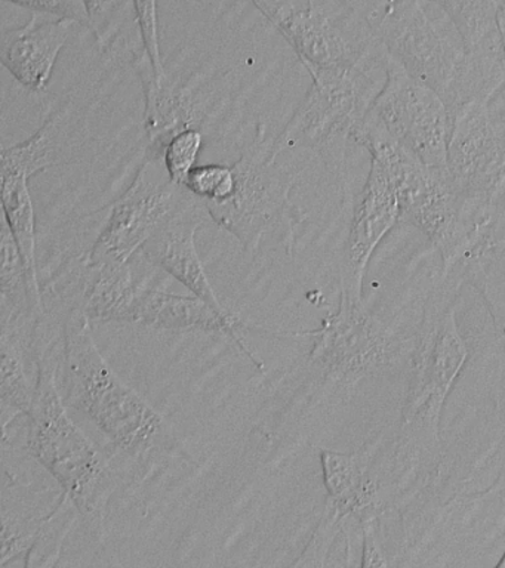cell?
<instances>
[{
    "label": "cell",
    "instance_id": "6da1fadb",
    "mask_svg": "<svg viewBox=\"0 0 505 568\" xmlns=\"http://www.w3.org/2000/svg\"><path fill=\"white\" fill-rule=\"evenodd\" d=\"M64 403L92 420L119 450L149 455L168 437L161 413L112 371L91 335L90 320L77 308L64 328Z\"/></svg>",
    "mask_w": 505,
    "mask_h": 568
},
{
    "label": "cell",
    "instance_id": "7a4b0ae2",
    "mask_svg": "<svg viewBox=\"0 0 505 568\" xmlns=\"http://www.w3.org/2000/svg\"><path fill=\"white\" fill-rule=\"evenodd\" d=\"M30 417V450L63 487L79 514L103 521L117 479L108 462L79 429L55 382V368L39 363Z\"/></svg>",
    "mask_w": 505,
    "mask_h": 568
},
{
    "label": "cell",
    "instance_id": "3957f363",
    "mask_svg": "<svg viewBox=\"0 0 505 568\" xmlns=\"http://www.w3.org/2000/svg\"><path fill=\"white\" fill-rule=\"evenodd\" d=\"M378 29L383 51L436 89L450 110L472 98L464 40L433 0H388Z\"/></svg>",
    "mask_w": 505,
    "mask_h": 568
},
{
    "label": "cell",
    "instance_id": "277c9868",
    "mask_svg": "<svg viewBox=\"0 0 505 568\" xmlns=\"http://www.w3.org/2000/svg\"><path fill=\"white\" fill-rule=\"evenodd\" d=\"M352 136L366 146L372 160H376L392 178L402 215L418 226L441 251L454 229L459 207V194L446 169L427 166L390 135L371 109L354 128Z\"/></svg>",
    "mask_w": 505,
    "mask_h": 568
},
{
    "label": "cell",
    "instance_id": "5b68a950",
    "mask_svg": "<svg viewBox=\"0 0 505 568\" xmlns=\"http://www.w3.org/2000/svg\"><path fill=\"white\" fill-rule=\"evenodd\" d=\"M281 153L261 124L254 141L233 164V194L224 202H205L212 221L232 233L246 252L259 248L290 202L300 171L279 163Z\"/></svg>",
    "mask_w": 505,
    "mask_h": 568
},
{
    "label": "cell",
    "instance_id": "8992f818",
    "mask_svg": "<svg viewBox=\"0 0 505 568\" xmlns=\"http://www.w3.org/2000/svg\"><path fill=\"white\" fill-rule=\"evenodd\" d=\"M473 97L451 111L446 171L459 197L505 202V100Z\"/></svg>",
    "mask_w": 505,
    "mask_h": 568
},
{
    "label": "cell",
    "instance_id": "52a82bcc",
    "mask_svg": "<svg viewBox=\"0 0 505 568\" xmlns=\"http://www.w3.org/2000/svg\"><path fill=\"white\" fill-rule=\"evenodd\" d=\"M365 61L363 57L353 65L309 71L312 88L276 138L279 150H317L352 136L376 97Z\"/></svg>",
    "mask_w": 505,
    "mask_h": 568
},
{
    "label": "cell",
    "instance_id": "ba28073f",
    "mask_svg": "<svg viewBox=\"0 0 505 568\" xmlns=\"http://www.w3.org/2000/svg\"><path fill=\"white\" fill-rule=\"evenodd\" d=\"M383 53L385 82L372 102V113L427 166L446 169L451 111L445 98Z\"/></svg>",
    "mask_w": 505,
    "mask_h": 568
},
{
    "label": "cell",
    "instance_id": "9c48e42d",
    "mask_svg": "<svg viewBox=\"0 0 505 568\" xmlns=\"http://www.w3.org/2000/svg\"><path fill=\"white\" fill-rule=\"evenodd\" d=\"M189 194L184 185L170 180L162 159L148 155L130 189L113 203L87 265L95 268L130 262Z\"/></svg>",
    "mask_w": 505,
    "mask_h": 568
},
{
    "label": "cell",
    "instance_id": "30bf717a",
    "mask_svg": "<svg viewBox=\"0 0 505 568\" xmlns=\"http://www.w3.org/2000/svg\"><path fill=\"white\" fill-rule=\"evenodd\" d=\"M314 345L310 363L327 379L352 385L362 377L388 366L398 353L393 333L363 305L362 297L341 288L335 313L310 333Z\"/></svg>",
    "mask_w": 505,
    "mask_h": 568
},
{
    "label": "cell",
    "instance_id": "8fae6325",
    "mask_svg": "<svg viewBox=\"0 0 505 568\" xmlns=\"http://www.w3.org/2000/svg\"><path fill=\"white\" fill-rule=\"evenodd\" d=\"M467 358V344L461 336L455 311L450 308L434 320L421 341L414 379L403 408V428L437 430L442 408Z\"/></svg>",
    "mask_w": 505,
    "mask_h": 568
},
{
    "label": "cell",
    "instance_id": "7c38bea8",
    "mask_svg": "<svg viewBox=\"0 0 505 568\" xmlns=\"http://www.w3.org/2000/svg\"><path fill=\"white\" fill-rule=\"evenodd\" d=\"M212 221L205 200L190 193L189 197L166 217L141 248V253L156 268L179 280L192 295L201 297L221 314H230L208 278L199 256L196 231Z\"/></svg>",
    "mask_w": 505,
    "mask_h": 568
},
{
    "label": "cell",
    "instance_id": "4fadbf2b",
    "mask_svg": "<svg viewBox=\"0 0 505 568\" xmlns=\"http://www.w3.org/2000/svg\"><path fill=\"white\" fill-rule=\"evenodd\" d=\"M401 215V202L392 178L376 160H371L365 189L354 209L347 255L341 274V288L350 295L362 297L363 278L371 257Z\"/></svg>",
    "mask_w": 505,
    "mask_h": 568
},
{
    "label": "cell",
    "instance_id": "5bb4252c",
    "mask_svg": "<svg viewBox=\"0 0 505 568\" xmlns=\"http://www.w3.org/2000/svg\"><path fill=\"white\" fill-rule=\"evenodd\" d=\"M454 21L468 53L472 97H494L505 83L498 29L501 0H433Z\"/></svg>",
    "mask_w": 505,
    "mask_h": 568
},
{
    "label": "cell",
    "instance_id": "9a60e30c",
    "mask_svg": "<svg viewBox=\"0 0 505 568\" xmlns=\"http://www.w3.org/2000/svg\"><path fill=\"white\" fill-rule=\"evenodd\" d=\"M33 12L20 29L6 31L2 38V64L24 88L46 92L57 58L81 22L70 18H50Z\"/></svg>",
    "mask_w": 505,
    "mask_h": 568
},
{
    "label": "cell",
    "instance_id": "2e32d148",
    "mask_svg": "<svg viewBox=\"0 0 505 568\" xmlns=\"http://www.w3.org/2000/svg\"><path fill=\"white\" fill-rule=\"evenodd\" d=\"M252 2L281 30L307 71L353 65L362 60V53L350 44L340 27L313 2L305 9L276 8L269 0Z\"/></svg>",
    "mask_w": 505,
    "mask_h": 568
},
{
    "label": "cell",
    "instance_id": "e0dca14e",
    "mask_svg": "<svg viewBox=\"0 0 505 568\" xmlns=\"http://www.w3.org/2000/svg\"><path fill=\"white\" fill-rule=\"evenodd\" d=\"M135 65L145 95L144 129L148 133V155L162 159L168 141L175 133L199 128L203 110L198 100L199 82L179 84L168 75L156 79L148 52L135 53Z\"/></svg>",
    "mask_w": 505,
    "mask_h": 568
},
{
    "label": "cell",
    "instance_id": "ac0fdd59",
    "mask_svg": "<svg viewBox=\"0 0 505 568\" xmlns=\"http://www.w3.org/2000/svg\"><path fill=\"white\" fill-rule=\"evenodd\" d=\"M153 282V274L145 275L132 306L131 323L162 331L221 333L248 353L238 333L241 320L236 315L221 314L201 297L174 295Z\"/></svg>",
    "mask_w": 505,
    "mask_h": 568
},
{
    "label": "cell",
    "instance_id": "d6986e66",
    "mask_svg": "<svg viewBox=\"0 0 505 568\" xmlns=\"http://www.w3.org/2000/svg\"><path fill=\"white\" fill-rule=\"evenodd\" d=\"M68 104L43 123V126L21 144L2 151V172L32 178L48 168L72 162L74 142L83 131L81 118Z\"/></svg>",
    "mask_w": 505,
    "mask_h": 568
},
{
    "label": "cell",
    "instance_id": "ffe728a7",
    "mask_svg": "<svg viewBox=\"0 0 505 568\" xmlns=\"http://www.w3.org/2000/svg\"><path fill=\"white\" fill-rule=\"evenodd\" d=\"M374 446L363 450L343 453L322 448L321 465L327 501L345 517L361 518L375 508L376 484L370 477Z\"/></svg>",
    "mask_w": 505,
    "mask_h": 568
},
{
    "label": "cell",
    "instance_id": "44dd1931",
    "mask_svg": "<svg viewBox=\"0 0 505 568\" xmlns=\"http://www.w3.org/2000/svg\"><path fill=\"white\" fill-rule=\"evenodd\" d=\"M134 257L123 265L88 266L92 278L83 296L82 313L95 322L131 323L132 306L143 275H137Z\"/></svg>",
    "mask_w": 505,
    "mask_h": 568
},
{
    "label": "cell",
    "instance_id": "7402d4cb",
    "mask_svg": "<svg viewBox=\"0 0 505 568\" xmlns=\"http://www.w3.org/2000/svg\"><path fill=\"white\" fill-rule=\"evenodd\" d=\"M0 283H2V327H16L19 320L42 311L41 297L34 295L28 266L8 222L3 220L0 240Z\"/></svg>",
    "mask_w": 505,
    "mask_h": 568
},
{
    "label": "cell",
    "instance_id": "603a6c76",
    "mask_svg": "<svg viewBox=\"0 0 505 568\" xmlns=\"http://www.w3.org/2000/svg\"><path fill=\"white\" fill-rule=\"evenodd\" d=\"M3 220L14 235L28 266L34 295L41 297L37 270V213L29 190V178L2 172Z\"/></svg>",
    "mask_w": 505,
    "mask_h": 568
},
{
    "label": "cell",
    "instance_id": "cb8c5ba5",
    "mask_svg": "<svg viewBox=\"0 0 505 568\" xmlns=\"http://www.w3.org/2000/svg\"><path fill=\"white\" fill-rule=\"evenodd\" d=\"M34 384L30 385L23 358L17 348L16 333L2 328V376H0V398L3 413H26L32 410Z\"/></svg>",
    "mask_w": 505,
    "mask_h": 568
},
{
    "label": "cell",
    "instance_id": "d4e9b609",
    "mask_svg": "<svg viewBox=\"0 0 505 568\" xmlns=\"http://www.w3.org/2000/svg\"><path fill=\"white\" fill-rule=\"evenodd\" d=\"M203 149V133L199 128L184 129L168 141L163 150V164L174 184L184 185L190 172L196 168Z\"/></svg>",
    "mask_w": 505,
    "mask_h": 568
},
{
    "label": "cell",
    "instance_id": "484cf974",
    "mask_svg": "<svg viewBox=\"0 0 505 568\" xmlns=\"http://www.w3.org/2000/svg\"><path fill=\"white\" fill-rule=\"evenodd\" d=\"M350 517H345L339 508L326 501L325 513L321 518V523L314 530L312 539L305 546L304 552L301 554L296 567H323L326 566V559L330 557L332 546H334L336 537L340 532H344L345 523Z\"/></svg>",
    "mask_w": 505,
    "mask_h": 568
},
{
    "label": "cell",
    "instance_id": "4316f807",
    "mask_svg": "<svg viewBox=\"0 0 505 568\" xmlns=\"http://www.w3.org/2000/svg\"><path fill=\"white\" fill-rule=\"evenodd\" d=\"M184 186L206 203L224 202L234 191L233 166H225V164L196 166L190 172Z\"/></svg>",
    "mask_w": 505,
    "mask_h": 568
},
{
    "label": "cell",
    "instance_id": "83f0119b",
    "mask_svg": "<svg viewBox=\"0 0 505 568\" xmlns=\"http://www.w3.org/2000/svg\"><path fill=\"white\" fill-rule=\"evenodd\" d=\"M144 51L152 61L158 80L166 75L163 67L161 42H159L158 0H132Z\"/></svg>",
    "mask_w": 505,
    "mask_h": 568
},
{
    "label": "cell",
    "instance_id": "f1b7e54d",
    "mask_svg": "<svg viewBox=\"0 0 505 568\" xmlns=\"http://www.w3.org/2000/svg\"><path fill=\"white\" fill-rule=\"evenodd\" d=\"M128 3L130 0H85L88 17H90L88 26L94 30L101 48H108L112 42L118 30L114 27V20Z\"/></svg>",
    "mask_w": 505,
    "mask_h": 568
},
{
    "label": "cell",
    "instance_id": "f546056e",
    "mask_svg": "<svg viewBox=\"0 0 505 568\" xmlns=\"http://www.w3.org/2000/svg\"><path fill=\"white\" fill-rule=\"evenodd\" d=\"M362 527V561L361 567H388V558L385 555L378 536V517L375 508L366 510L361 517Z\"/></svg>",
    "mask_w": 505,
    "mask_h": 568
},
{
    "label": "cell",
    "instance_id": "4dcf8cb0",
    "mask_svg": "<svg viewBox=\"0 0 505 568\" xmlns=\"http://www.w3.org/2000/svg\"><path fill=\"white\" fill-rule=\"evenodd\" d=\"M30 9L33 12L50 13V16L60 18H70L90 24L85 0H7Z\"/></svg>",
    "mask_w": 505,
    "mask_h": 568
},
{
    "label": "cell",
    "instance_id": "1f68e13d",
    "mask_svg": "<svg viewBox=\"0 0 505 568\" xmlns=\"http://www.w3.org/2000/svg\"><path fill=\"white\" fill-rule=\"evenodd\" d=\"M498 29L501 38V48H503V57L505 64V0H501L498 9Z\"/></svg>",
    "mask_w": 505,
    "mask_h": 568
},
{
    "label": "cell",
    "instance_id": "d6a6232c",
    "mask_svg": "<svg viewBox=\"0 0 505 568\" xmlns=\"http://www.w3.org/2000/svg\"><path fill=\"white\" fill-rule=\"evenodd\" d=\"M498 567H505V549H504L503 557H501V561L498 562Z\"/></svg>",
    "mask_w": 505,
    "mask_h": 568
},
{
    "label": "cell",
    "instance_id": "836d02e7",
    "mask_svg": "<svg viewBox=\"0 0 505 568\" xmlns=\"http://www.w3.org/2000/svg\"><path fill=\"white\" fill-rule=\"evenodd\" d=\"M504 333H505V331H504Z\"/></svg>",
    "mask_w": 505,
    "mask_h": 568
}]
</instances>
